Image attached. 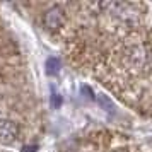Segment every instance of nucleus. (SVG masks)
<instances>
[{"instance_id": "1", "label": "nucleus", "mask_w": 152, "mask_h": 152, "mask_svg": "<svg viewBox=\"0 0 152 152\" xmlns=\"http://www.w3.org/2000/svg\"><path fill=\"white\" fill-rule=\"evenodd\" d=\"M43 21H45V26L48 29H58L63 22H65V12L62 10V7L53 5V7H50L48 10L45 12Z\"/></svg>"}, {"instance_id": "2", "label": "nucleus", "mask_w": 152, "mask_h": 152, "mask_svg": "<svg viewBox=\"0 0 152 152\" xmlns=\"http://www.w3.org/2000/svg\"><path fill=\"white\" fill-rule=\"evenodd\" d=\"M17 135H19V128L12 120H0V140L4 144L14 142Z\"/></svg>"}, {"instance_id": "3", "label": "nucleus", "mask_w": 152, "mask_h": 152, "mask_svg": "<svg viewBox=\"0 0 152 152\" xmlns=\"http://www.w3.org/2000/svg\"><path fill=\"white\" fill-rule=\"evenodd\" d=\"M58 67H60V62L56 58H50L46 62V69H48V74H56L58 72Z\"/></svg>"}]
</instances>
